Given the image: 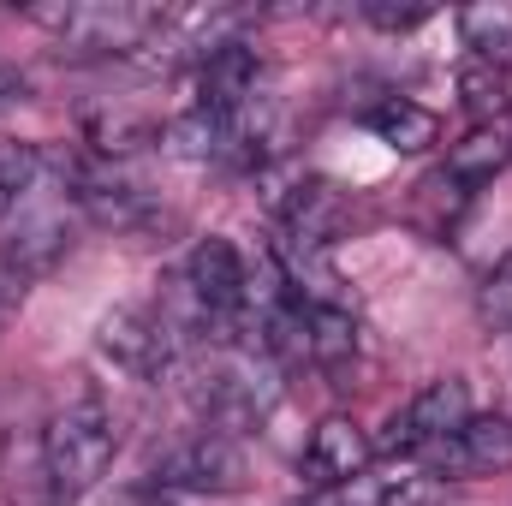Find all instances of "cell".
Segmentation results:
<instances>
[{"instance_id":"e0dca14e","label":"cell","mask_w":512,"mask_h":506,"mask_svg":"<svg viewBox=\"0 0 512 506\" xmlns=\"http://www.w3.org/2000/svg\"><path fill=\"white\" fill-rule=\"evenodd\" d=\"M30 102V84H24V72L12 66V60H0V114L6 108H24Z\"/></svg>"},{"instance_id":"5b68a950","label":"cell","mask_w":512,"mask_h":506,"mask_svg":"<svg viewBox=\"0 0 512 506\" xmlns=\"http://www.w3.org/2000/svg\"><path fill=\"white\" fill-rule=\"evenodd\" d=\"M179 292L197 304V316H203L209 328H227V322L251 316V262H245V251H239L233 239L209 233V239H197L191 256H185Z\"/></svg>"},{"instance_id":"7c38bea8","label":"cell","mask_w":512,"mask_h":506,"mask_svg":"<svg viewBox=\"0 0 512 506\" xmlns=\"http://www.w3.org/2000/svg\"><path fill=\"white\" fill-rule=\"evenodd\" d=\"M459 96H465V114L477 126H501L512 114V66H489V60H471L459 66Z\"/></svg>"},{"instance_id":"30bf717a","label":"cell","mask_w":512,"mask_h":506,"mask_svg":"<svg viewBox=\"0 0 512 506\" xmlns=\"http://www.w3.org/2000/svg\"><path fill=\"white\" fill-rule=\"evenodd\" d=\"M364 126L376 131V143L399 149V155H423V149L441 137L435 108H423V102H411V96H382V102L364 114Z\"/></svg>"},{"instance_id":"ba28073f","label":"cell","mask_w":512,"mask_h":506,"mask_svg":"<svg viewBox=\"0 0 512 506\" xmlns=\"http://www.w3.org/2000/svg\"><path fill=\"white\" fill-rule=\"evenodd\" d=\"M251 96H256V54L245 42H227V48L197 60V108L203 114L233 120V114L251 108Z\"/></svg>"},{"instance_id":"277c9868","label":"cell","mask_w":512,"mask_h":506,"mask_svg":"<svg viewBox=\"0 0 512 506\" xmlns=\"http://www.w3.org/2000/svg\"><path fill=\"white\" fill-rule=\"evenodd\" d=\"M149 483L179 495H239L251 483V459L227 429H197L149 465Z\"/></svg>"},{"instance_id":"8992f818","label":"cell","mask_w":512,"mask_h":506,"mask_svg":"<svg viewBox=\"0 0 512 506\" xmlns=\"http://www.w3.org/2000/svg\"><path fill=\"white\" fill-rule=\"evenodd\" d=\"M465 417H471V381L465 376H435L429 387H417V393L387 417L376 453H387V459H423V453H429L435 441H447Z\"/></svg>"},{"instance_id":"3957f363","label":"cell","mask_w":512,"mask_h":506,"mask_svg":"<svg viewBox=\"0 0 512 506\" xmlns=\"http://www.w3.org/2000/svg\"><path fill=\"white\" fill-rule=\"evenodd\" d=\"M30 24H42L72 54H143L167 30V6L137 0H66V6H30Z\"/></svg>"},{"instance_id":"9a60e30c","label":"cell","mask_w":512,"mask_h":506,"mask_svg":"<svg viewBox=\"0 0 512 506\" xmlns=\"http://www.w3.org/2000/svg\"><path fill=\"white\" fill-rule=\"evenodd\" d=\"M477 322L495 328V334H512V251L483 274L477 286Z\"/></svg>"},{"instance_id":"8fae6325","label":"cell","mask_w":512,"mask_h":506,"mask_svg":"<svg viewBox=\"0 0 512 506\" xmlns=\"http://www.w3.org/2000/svg\"><path fill=\"white\" fill-rule=\"evenodd\" d=\"M507 161H512L507 131L501 126H471V137L453 143V155H447V179H453L459 191H477V185H489Z\"/></svg>"},{"instance_id":"6da1fadb","label":"cell","mask_w":512,"mask_h":506,"mask_svg":"<svg viewBox=\"0 0 512 506\" xmlns=\"http://www.w3.org/2000/svg\"><path fill=\"white\" fill-rule=\"evenodd\" d=\"M72 215H78V173L48 155V167L0 203V280L18 292L42 280L72 245Z\"/></svg>"},{"instance_id":"52a82bcc","label":"cell","mask_w":512,"mask_h":506,"mask_svg":"<svg viewBox=\"0 0 512 506\" xmlns=\"http://www.w3.org/2000/svg\"><path fill=\"white\" fill-rule=\"evenodd\" d=\"M512 465V417H465L447 441H435L423 453V471L441 483H471V477H495Z\"/></svg>"},{"instance_id":"5bb4252c","label":"cell","mask_w":512,"mask_h":506,"mask_svg":"<svg viewBox=\"0 0 512 506\" xmlns=\"http://www.w3.org/2000/svg\"><path fill=\"white\" fill-rule=\"evenodd\" d=\"M399 489H405V471L370 465V471H358V477H346V483H322L310 501H298V506H393Z\"/></svg>"},{"instance_id":"9c48e42d","label":"cell","mask_w":512,"mask_h":506,"mask_svg":"<svg viewBox=\"0 0 512 506\" xmlns=\"http://www.w3.org/2000/svg\"><path fill=\"white\" fill-rule=\"evenodd\" d=\"M370 465H376V441H370L352 417H322V423L310 429L304 471L316 477V489H322V483H346V477H358V471H370Z\"/></svg>"},{"instance_id":"4fadbf2b","label":"cell","mask_w":512,"mask_h":506,"mask_svg":"<svg viewBox=\"0 0 512 506\" xmlns=\"http://www.w3.org/2000/svg\"><path fill=\"white\" fill-rule=\"evenodd\" d=\"M459 42L471 48V60H489V66H512V6H471L459 12Z\"/></svg>"},{"instance_id":"2e32d148","label":"cell","mask_w":512,"mask_h":506,"mask_svg":"<svg viewBox=\"0 0 512 506\" xmlns=\"http://www.w3.org/2000/svg\"><path fill=\"white\" fill-rule=\"evenodd\" d=\"M364 18L376 30H417L429 18V6H393V0H364Z\"/></svg>"},{"instance_id":"7a4b0ae2","label":"cell","mask_w":512,"mask_h":506,"mask_svg":"<svg viewBox=\"0 0 512 506\" xmlns=\"http://www.w3.org/2000/svg\"><path fill=\"white\" fill-rule=\"evenodd\" d=\"M114 447H120V429H114V411L96 393L60 405L42 429V483H48L54 506L84 501L114 471Z\"/></svg>"}]
</instances>
